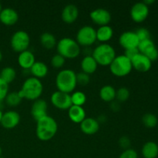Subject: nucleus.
<instances>
[{
	"label": "nucleus",
	"instance_id": "1",
	"mask_svg": "<svg viewBox=\"0 0 158 158\" xmlns=\"http://www.w3.org/2000/svg\"><path fill=\"white\" fill-rule=\"evenodd\" d=\"M58 130L56 121L50 116L47 115L36 121L35 134L42 141H48L55 137Z\"/></svg>",
	"mask_w": 158,
	"mask_h": 158
},
{
	"label": "nucleus",
	"instance_id": "2",
	"mask_svg": "<svg viewBox=\"0 0 158 158\" xmlns=\"http://www.w3.org/2000/svg\"><path fill=\"white\" fill-rule=\"evenodd\" d=\"M43 91V85L42 82L39 79L32 77L25 80L18 94L22 99L25 98L26 100L35 101L40 99Z\"/></svg>",
	"mask_w": 158,
	"mask_h": 158
},
{
	"label": "nucleus",
	"instance_id": "3",
	"mask_svg": "<svg viewBox=\"0 0 158 158\" xmlns=\"http://www.w3.org/2000/svg\"><path fill=\"white\" fill-rule=\"evenodd\" d=\"M56 85L59 91L69 94L73 92L77 86V73L72 69H63L57 74Z\"/></svg>",
	"mask_w": 158,
	"mask_h": 158
},
{
	"label": "nucleus",
	"instance_id": "4",
	"mask_svg": "<svg viewBox=\"0 0 158 158\" xmlns=\"http://www.w3.org/2000/svg\"><path fill=\"white\" fill-rule=\"evenodd\" d=\"M92 56L97 64L106 66L110 65L117 55L115 49L112 46L107 43H102L93 50Z\"/></svg>",
	"mask_w": 158,
	"mask_h": 158
},
{
	"label": "nucleus",
	"instance_id": "5",
	"mask_svg": "<svg viewBox=\"0 0 158 158\" xmlns=\"http://www.w3.org/2000/svg\"><path fill=\"white\" fill-rule=\"evenodd\" d=\"M56 49L58 54L61 55L65 59H75L80 55V46L76 40L64 37L61 39L56 44Z\"/></svg>",
	"mask_w": 158,
	"mask_h": 158
},
{
	"label": "nucleus",
	"instance_id": "6",
	"mask_svg": "<svg viewBox=\"0 0 158 158\" xmlns=\"http://www.w3.org/2000/svg\"><path fill=\"white\" fill-rule=\"evenodd\" d=\"M133 69L131 60L124 55L117 56L110 65V72L117 77H123L130 74Z\"/></svg>",
	"mask_w": 158,
	"mask_h": 158
},
{
	"label": "nucleus",
	"instance_id": "7",
	"mask_svg": "<svg viewBox=\"0 0 158 158\" xmlns=\"http://www.w3.org/2000/svg\"><path fill=\"white\" fill-rule=\"evenodd\" d=\"M29 45H30V37L26 31H17L11 37L10 46L15 52L20 53L28 50Z\"/></svg>",
	"mask_w": 158,
	"mask_h": 158
},
{
	"label": "nucleus",
	"instance_id": "8",
	"mask_svg": "<svg viewBox=\"0 0 158 158\" xmlns=\"http://www.w3.org/2000/svg\"><path fill=\"white\" fill-rule=\"evenodd\" d=\"M76 41L80 46L85 47L92 46L97 41V30L92 26H83L77 32Z\"/></svg>",
	"mask_w": 158,
	"mask_h": 158
},
{
	"label": "nucleus",
	"instance_id": "9",
	"mask_svg": "<svg viewBox=\"0 0 158 158\" xmlns=\"http://www.w3.org/2000/svg\"><path fill=\"white\" fill-rule=\"evenodd\" d=\"M50 100L52 104L55 107L60 110H69L72 106L70 94L61 92V91H56L51 95Z\"/></svg>",
	"mask_w": 158,
	"mask_h": 158
},
{
	"label": "nucleus",
	"instance_id": "10",
	"mask_svg": "<svg viewBox=\"0 0 158 158\" xmlns=\"http://www.w3.org/2000/svg\"><path fill=\"white\" fill-rule=\"evenodd\" d=\"M149 15V6L141 2H137L131 9V17L135 23H140L147 19Z\"/></svg>",
	"mask_w": 158,
	"mask_h": 158
},
{
	"label": "nucleus",
	"instance_id": "11",
	"mask_svg": "<svg viewBox=\"0 0 158 158\" xmlns=\"http://www.w3.org/2000/svg\"><path fill=\"white\" fill-rule=\"evenodd\" d=\"M137 49L140 53L146 56L151 62L155 61L158 59V50L154 42L151 39L140 41L137 46Z\"/></svg>",
	"mask_w": 158,
	"mask_h": 158
},
{
	"label": "nucleus",
	"instance_id": "12",
	"mask_svg": "<svg viewBox=\"0 0 158 158\" xmlns=\"http://www.w3.org/2000/svg\"><path fill=\"white\" fill-rule=\"evenodd\" d=\"M91 20L99 26H107L111 21V14L105 9H96L89 13Z\"/></svg>",
	"mask_w": 158,
	"mask_h": 158
},
{
	"label": "nucleus",
	"instance_id": "13",
	"mask_svg": "<svg viewBox=\"0 0 158 158\" xmlns=\"http://www.w3.org/2000/svg\"><path fill=\"white\" fill-rule=\"evenodd\" d=\"M119 43L124 49L137 48L140 40L135 32L127 31L123 32L119 38Z\"/></svg>",
	"mask_w": 158,
	"mask_h": 158
},
{
	"label": "nucleus",
	"instance_id": "14",
	"mask_svg": "<svg viewBox=\"0 0 158 158\" xmlns=\"http://www.w3.org/2000/svg\"><path fill=\"white\" fill-rule=\"evenodd\" d=\"M47 103L43 99H38L33 102L31 107V114L35 121L48 115Z\"/></svg>",
	"mask_w": 158,
	"mask_h": 158
},
{
	"label": "nucleus",
	"instance_id": "15",
	"mask_svg": "<svg viewBox=\"0 0 158 158\" xmlns=\"http://www.w3.org/2000/svg\"><path fill=\"white\" fill-rule=\"evenodd\" d=\"M20 122V115L13 110H9L4 113L2 117V120L0 124L4 128L8 130L13 129L15 127L18 126Z\"/></svg>",
	"mask_w": 158,
	"mask_h": 158
},
{
	"label": "nucleus",
	"instance_id": "16",
	"mask_svg": "<svg viewBox=\"0 0 158 158\" xmlns=\"http://www.w3.org/2000/svg\"><path fill=\"white\" fill-rule=\"evenodd\" d=\"M133 68L141 73H146L151 69L152 62L141 53H139L131 60Z\"/></svg>",
	"mask_w": 158,
	"mask_h": 158
},
{
	"label": "nucleus",
	"instance_id": "17",
	"mask_svg": "<svg viewBox=\"0 0 158 158\" xmlns=\"http://www.w3.org/2000/svg\"><path fill=\"white\" fill-rule=\"evenodd\" d=\"M18 12L12 8H5L0 12V22L5 26H13L18 22Z\"/></svg>",
	"mask_w": 158,
	"mask_h": 158
},
{
	"label": "nucleus",
	"instance_id": "18",
	"mask_svg": "<svg viewBox=\"0 0 158 158\" xmlns=\"http://www.w3.org/2000/svg\"><path fill=\"white\" fill-rule=\"evenodd\" d=\"M79 16V9L74 4H68L63 8L61 13L62 19L67 24L73 23Z\"/></svg>",
	"mask_w": 158,
	"mask_h": 158
},
{
	"label": "nucleus",
	"instance_id": "19",
	"mask_svg": "<svg viewBox=\"0 0 158 158\" xmlns=\"http://www.w3.org/2000/svg\"><path fill=\"white\" fill-rule=\"evenodd\" d=\"M80 124L82 132L87 135L95 134L100 129V123L92 117H86Z\"/></svg>",
	"mask_w": 158,
	"mask_h": 158
},
{
	"label": "nucleus",
	"instance_id": "20",
	"mask_svg": "<svg viewBox=\"0 0 158 158\" xmlns=\"http://www.w3.org/2000/svg\"><path fill=\"white\" fill-rule=\"evenodd\" d=\"M35 56L29 49L20 52L18 56L19 65L23 69H30V68L35 63Z\"/></svg>",
	"mask_w": 158,
	"mask_h": 158
},
{
	"label": "nucleus",
	"instance_id": "21",
	"mask_svg": "<svg viewBox=\"0 0 158 158\" xmlns=\"http://www.w3.org/2000/svg\"><path fill=\"white\" fill-rule=\"evenodd\" d=\"M68 116L71 121L75 123H80L86 118V111L83 106L72 105L68 110Z\"/></svg>",
	"mask_w": 158,
	"mask_h": 158
},
{
	"label": "nucleus",
	"instance_id": "22",
	"mask_svg": "<svg viewBox=\"0 0 158 158\" xmlns=\"http://www.w3.org/2000/svg\"><path fill=\"white\" fill-rule=\"evenodd\" d=\"M80 66H81L82 72L90 75L96 72L98 64L92 56H86L83 58Z\"/></svg>",
	"mask_w": 158,
	"mask_h": 158
},
{
	"label": "nucleus",
	"instance_id": "23",
	"mask_svg": "<svg viewBox=\"0 0 158 158\" xmlns=\"http://www.w3.org/2000/svg\"><path fill=\"white\" fill-rule=\"evenodd\" d=\"M29 71L32 77L40 80V78H43L47 75L49 69L46 63H44L43 62L35 61L32 67L30 68Z\"/></svg>",
	"mask_w": 158,
	"mask_h": 158
},
{
	"label": "nucleus",
	"instance_id": "24",
	"mask_svg": "<svg viewBox=\"0 0 158 158\" xmlns=\"http://www.w3.org/2000/svg\"><path fill=\"white\" fill-rule=\"evenodd\" d=\"M114 35V30L112 27L107 26H100L97 30V40L105 43L110 41Z\"/></svg>",
	"mask_w": 158,
	"mask_h": 158
},
{
	"label": "nucleus",
	"instance_id": "25",
	"mask_svg": "<svg viewBox=\"0 0 158 158\" xmlns=\"http://www.w3.org/2000/svg\"><path fill=\"white\" fill-rule=\"evenodd\" d=\"M144 158H157L158 156V145L154 141H148L143 144L141 150Z\"/></svg>",
	"mask_w": 158,
	"mask_h": 158
},
{
	"label": "nucleus",
	"instance_id": "26",
	"mask_svg": "<svg viewBox=\"0 0 158 158\" xmlns=\"http://www.w3.org/2000/svg\"><path fill=\"white\" fill-rule=\"evenodd\" d=\"M116 92L117 90L115 88L110 85H105L100 89V97L102 100L108 103H111L115 100L116 99Z\"/></svg>",
	"mask_w": 158,
	"mask_h": 158
},
{
	"label": "nucleus",
	"instance_id": "27",
	"mask_svg": "<svg viewBox=\"0 0 158 158\" xmlns=\"http://www.w3.org/2000/svg\"><path fill=\"white\" fill-rule=\"evenodd\" d=\"M40 43L46 49H52L56 46L57 42L55 36L49 32H44L40 35Z\"/></svg>",
	"mask_w": 158,
	"mask_h": 158
},
{
	"label": "nucleus",
	"instance_id": "28",
	"mask_svg": "<svg viewBox=\"0 0 158 158\" xmlns=\"http://www.w3.org/2000/svg\"><path fill=\"white\" fill-rule=\"evenodd\" d=\"M15 77H16V72L15 69L11 66H6L3 68L0 72V79H2L8 84L13 82Z\"/></svg>",
	"mask_w": 158,
	"mask_h": 158
},
{
	"label": "nucleus",
	"instance_id": "29",
	"mask_svg": "<svg viewBox=\"0 0 158 158\" xmlns=\"http://www.w3.org/2000/svg\"><path fill=\"white\" fill-rule=\"evenodd\" d=\"M71 96L72 105L78 106H83L86 101V96L82 91H76L73 93Z\"/></svg>",
	"mask_w": 158,
	"mask_h": 158
},
{
	"label": "nucleus",
	"instance_id": "30",
	"mask_svg": "<svg viewBox=\"0 0 158 158\" xmlns=\"http://www.w3.org/2000/svg\"><path fill=\"white\" fill-rule=\"evenodd\" d=\"M22 100H23V99L19 97L18 92H15V91H14V92L9 93L4 100L8 106H12V107H15V106H19V105L20 104Z\"/></svg>",
	"mask_w": 158,
	"mask_h": 158
},
{
	"label": "nucleus",
	"instance_id": "31",
	"mask_svg": "<svg viewBox=\"0 0 158 158\" xmlns=\"http://www.w3.org/2000/svg\"><path fill=\"white\" fill-rule=\"evenodd\" d=\"M142 123L146 127L154 128L158 123L157 116L153 114H146L142 117Z\"/></svg>",
	"mask_w": 158,
	"mask_h": 158
},
{
	"label": "nucleus",
	"instance_id": "32",
	"mask_svg": "<svg viewBox=\"0 0 158 158\" xmlns=\"http://www.w3.org/2000/svg\"><path fill=\"white\" fill-rule=\"evenodd\" d=\"M130 97V91L126 87H120L116 92V99L120 103L127 101Z\"/></svg>",
	"mask_w": 158,
	"mask_h": 158
},
{
	"label": "nucleus",
	"instance_id": "33",
	"mask_svg": "<svg viewBox=\"0 0 158 158\" xmlns=\"http://www.w3.org/2000/svg\"><path fill=\"white\" fill-rule=\"evenodd\" d=\"M65 61H66V59L57 53L54 55L51 59V65L52 67L56 68V69H60L64 66Z\"/></svg>",
	"mask_w": 158,
	"mask_h": 158
},
{
	"label": "nucleus",
	"instance_id": "34",
	"mask_svg": "<svg viewBox=\"0 0 158 158\" xmlns=\"http://www.w3.org/2000/svg\"><path fill=\"white\" fill-rule=\"evenodd\" d=\"M90 81V77L89 75L83 72H80L79 73H77V85H80V86H86L88 83Z\"/></svg>",
	"mask_w": 158,
	"mask_h": 158
},
{
	"label": "nucleus",
	"instance_id": "35",
	"mask_svg": "<svg viewBox=\"0 0 158 158\" xmlns=\"http://www.w3.org/2000/svg\"><path fill=\"white\" fill-rule=\"evenodd\" d=\"M135 33L137 34L140 42L143 41V40L151 39L150 38V37H151V34H150L149 30H148V29H146V28H139V29L136 31Z\"/></svg>",
	"mask_w": 158,
	"mask_h": 158
},
{
	"label": "nucleus",
	"instance_id": "36",
	"mask_svg": "<svg viewBox=\"0 0 158 158\" xmlns=\"http://www.w3.org/2000/svg\"><path fill=\"white\" fill-rule=\"evenodd\" d=\"M9 94V84L0 79V101H4Z\"/></svg>",
	"mask_w": 158,
	"mask_h": 158
},
{
	"label": "nucleus",
	"instance_id": "37",
	"mask_svg": "<svg viewBox=\"0 0 158 158\" xmlns=\"http://www.w3.org/2000/svg\"><path fill=\"white\" fill-rule=\"evenodd\" d=\"M119 158H138V154L137 151H134V149L129 148V149L124 150L120 154Z\"/></svg>",
	"mask_w": 158,
	"mask_h": 158
},
{
	"label": "nucleus",
	"instance_id": "38",
	"mask_svg": "<svg viewBox=\"0 0 158 158\" xmlns=\"http://www.w3.org/2000/svg\"><path fill=\"white\" fill-rule=\"evenodd\" d=\"M131 140L127 136H123L119 140V145H120V148H123V151L129 149L130 147H131Z\"/></svg>",
	"mask_w": 158,
	"mask_h": 158
},
{
	"label": "nucleus",
	"instance_id": "39",
	"mask_svg": "<svg viewBox=\"0 0 158 158\" xmlns=\"http://www.w3.org/2000/svg\"><path fill=\"white\" fill-rule=\"evenodd\" d=\"M139 53H140V52H139L137 48H133V49H125V52L123 55H124L126 57H127L129 60H131L134 57H135Z\"/></svg>",
	"mask_w": 158,
	"mask_h": 158
},
{
	"label": "nucleus",
	"instance_id": "40",
	"mask_svg": "<svg viewBox=\"0 0 158 158\" xmlns=\"http://www.w3.org/2000/svg\"><path fill=\"white\" fill-rule=\"evenodd\" d=\"M110 108L113 111H114V112H117V111H119L120 109V102H118L117 100V101H115V100L112 101L111 102Z\"/></svg>",
	"mask_w": 158,
	"mask_h": 158
},
{
	"label": "nucleus",
	"instance_id": "41",
	"mask_svg": "<svg viewBox=\"0 0 158 158\" xmlns=\"http://www.w3.org/2000/svg\"><path fill=\"white\" fill-rule=\"evenodd\" d=\"M143 3H144V4H146L147 6H149V5H151V4H152V3H154V0H145V1H143Z\"/></svg>",
	"mask_w": 158,
	"mask_h": 158
},
{
	"label": "nucleus",
	"instance_id": "42",
	"mask_svg": "<svg viewBox=\"0 0 158 158\" xmlns=\"http://www.w3.org/2000/svg\"><path fill=\"white\" fill-rule=\"evenodd\" d=\"M3 115V113L2 111V110H0V123H1V120H2V117Z\"/></svg>",
	"mask_w": 158,
	"mask_h": 158
},
{
	"label": "nucleus",
	"instance_id": "43",
	"mask_svg": "<svg viewBox=\"0 0 158 158\" xmlns=\"http://www.w3.org/2000/svg\"><path fill=\"white\" fill-rule=\"evenodd\" d=\"M2 53L1 50H0V62L2 61Z\"/></svg>",
	"mask_w": 158,
	"mask_h": 158
},
{
	"label": "nucleus",
	"instance_id": "44",
	"mask_svg": "<svg viewBox=\"0 0 158 158\" xmlns=\"http://www.w3.org/2000/svg\"><path fill=\"white\" fill-rule=\"evenodd\" d=\"M2 6L1 2H0V12H2Z\"/></svg>",
	"mask_w": 158,
	"mask_h": 158
},
{
	"label": "nucleus",
	"instance_id": "45",
	"mask_svg": "<svg viewBox=\"0 0 158 158\" xmlns=\"http://www.w3.org/2000/svg\"><path fill=\"white\" fill-rule=\"evenodd\" d=\"M2 148L0 147V157H2Z\"/></svg>",
	"mask_w": 158,
	"mask_h": 158
},
{
	"label": "nucleus",
	"instance_id": "46",
	"mask_svg": "<svg viewBox=\"0 0 158 158\" xmlns=\"http://www.w3.org/2000/svg\"><path fill=\"white\" fill-rule=\"evenodd\" d=\"M0 158H4V157H0Z\"/></svg>",
	"mask_w": 158,
	"mask_h": 158
}]
</instances>
